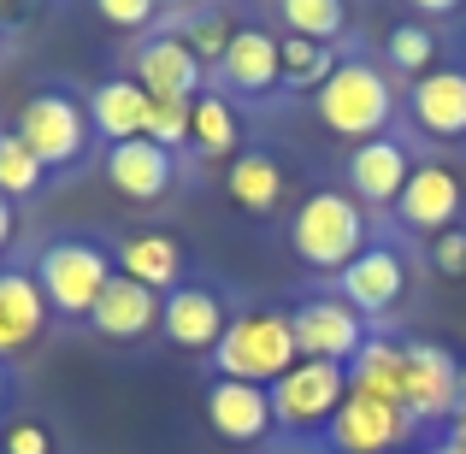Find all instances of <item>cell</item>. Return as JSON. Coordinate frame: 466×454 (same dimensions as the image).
<instances>
[{
  "label": "cell",
  "instance_id": "cell-1",
  "mask_svg": "<svg viewBox=\"0 0 466 454\" xmlns=\"http://www.w3.org/2000/svg\"><path fill=\"white\" fill-rule=\"evenodd\" d=\"M296 360H301V348H296V330H289V313H272V307L237 313L225 325V337H218V348H213L218 378L260 384V389H272Z\"/></svg>",
  "mask_w": 466,
  "mask_h": 454
},
{
  "label": "cell",
  "instance_id": "cell-2",
  "mask_svg": "<svg viewBox=\"0 0 466 454\" xmlns=\"http://www.w3.org/2000/svg\"><path fill=\"white\" fill-rule=\"evenodd\" d=\"M289 248L313 266V272H349L366 254V213L354 195L342 189H313L296 207V225H289Z\"/></svg>",
  "mask_w": 466,
  "mask_h": 454
},
{
  "label": "cell",
  "instance_id": "cell-3",
  "mask_svg": "<svg viewBox=\"0 0 466 454\" xmlns=\"http://www.w3.org/2000/svg\"><path fill=\"white\" fill-rule=\"evenodd\" d=\"M118 277L113 254L101 248V242H83V237H59L47 242L42 254H35V289H42L47 313L59 318H89L95 301H101V289Z\"/></svg>",
  "mask_w": 466,
  "mask_h": 454
},
{
  "label": "cell",
  "instance_id": "cell-4",
  "mask_svg": "<svg viewBox=\"0 0 466 454\" xmlns=\"http://www.w3.org/2000/svg\"><path fill=\"white\" fill-rule=\"evenodd\" d=\"M319 101V118H325V130H337V136H349L354 148L372 136H384L390 113H396V89L384 83V71L366 66V59H342L337 77L325 83V89L313 95Z\"/></svg>",
  "mask_w": 466,
  "mask_h": 454
},
{
  "label": "cell",
  "instance_id": "cell-5",
  "mask_svg": "<svg viewBox=\"0 0 466 454\" xmlns=\"http://www.w3.org/2000/svg\"><path fill=\"white\" fill-rule=\"evenodd\" d=\"M18 136L47 171L77 166V159L89 154V136H95L89 101H71L66 89H35L30 101L18 106Z\"/></svg>",
  "mask_w": 466,
  "mask_h": 454
},
{
  "label": "cell",
  "instance_id": "cell-6",
  "mask_svg": "<svg viewBox=\"0 0 466 454\" xmlns=\"http://www.w3.org/2000/svg\"><path fill=\"white\" fill-rule=\"evenodd\" d=\"M342 401H349V366H337V360H296L272 384V419L284 425V431H313V425L337 419Z\"/></svg>",
  "mask_w": 466,
  "mask_h": 454
},
{
  "label": "cell",
  "instance_id": "cell-7",
  "mask_svg": "<svg viewBox=\"0 0 466 454\" xmlns=\"http://www.w3.org/2000/svg\"><path fill=\"white\" fill-rule=\"evenodd\" d=\"M413 413L396 408V401H378V396H354L337 408V419H330V449L337 454H396L401 443L413 437Z\"/></svg>",
  "mask_w": 466,
  "mask_h": 454
},
{
  "label": "cell",
  "instance_id": "cell-8",
  "mask_svg": "<svg viewBox=\"0 0 466 454\" xmlns=\"http://www.w3.org/2000/svg\"><path fill=\"white\" fill-rule=\"evenodd\" d=\"M289 330H296L301 360H337V366H349L354 354H360V342H366V318L354 313L342 296L301 301L296 313H289Z\"/></svg>",
  "mask_w": 466,
  "mask_h": 454
},
{
  "label": "cell",
  "instance_id": "cell-9",
  "mask_svg": "<svg viewBox=\"0 0 466 454\" xmlns=\"http://www.w3.org/2000/svg\"><path fill=\"white\" fill-rule=\"evenodd\" d=\"M413 419H455L461 413V360L437 342H408V396Z\"/></svg>",
  "mask_w": 466,
  "mask_h": 454
},
{
  "label": "cell",
  "instance_id": "cell-10",
  "mask_svg": "<svg viewBox=\"0 0 466 454\" xmlns=\"http://www.w3.org/2000/svg\"><path fill=\"white\" fill-rule=\"evenodd\" d=\"M337 296L354 307V313H372V318H384L390 307H401V296H408V260H401L396 248H366L360 260L349 266V272H337Z\"/></svg>",
  "mask_w": 466,
  "mask_h": 454
},
{
  "label": "cell",
  "instance_id": "cell-11",
  "mask_svg": "<svg viewBox=\"0 0 466 454\" xmlns=\"http://www.w3.org/2000/svg\"><path fill=\"white\" fill-rule=\"evenodd\" d=\"M207 425H213L225 443H242L254 449L266 431H272V389L260 384H237V378H213V389H207Z\"/></svg>",
  "mask_w": 466,
  "mask_h": 454
},
{
  "label": "cell",
  "instance_id": "cell-12",
  "mask_svg": "<svg viewBox=\"0 0 466 454\" xmlns=\"http://www.w3.org/2000/svg\"><path fill=\"white\" fill-rule=\"evenodd\" d=\"M461 207H466V189H461L455 171H449V166H413V177H408V189H401L396 213H401V225H408V230L443 237V230H455Z\"/></svg>",
  "mask_w": 466,
  "mask_h": 454
},
{
  "label": "cell",
  "instance_id": "cell-13",
  "mask_svg": "<svg viewBox=\"0 0 466 454\" xmlns=\"http://www.w3.org/2000/svg\"><path fill=\"white\" fill-rule=\"evenodd\" d=\"M225 325H230L225 301H218L213 289H201V284H177L166 296V313H159L166 342L171 348H189V354H213L218 337H225Z\"/></svg>",
  "mask_w": 466,
  "mask_h": 454
},
{
  "label": "cell",
  "instance_id": "cell-14",
  "mask_svg": "<svg viewBox=\"0 0 466 454\" xmlns=\"http://www.w3.org/2000/svg\"><path fill=\"white\" fill-rule=\"evenodd\" d=\"M413 125L437 142H461L466 136V71L455 66H431L425 77H413Z\"/></svg>",
  "mask_w": 466,
  "mask_h": 454
},
{
  "label": "cell",
  "instance_id": "cell-15",
  "mask_svg": "<svg viewBox=\"0 0 466 454\" xmlns=\"http://www.w3.org/2000/svg\"><path fill=\"white\" fill-rule=\"evenodd\" d=\"M408 177H413V159L396 136L360 142L354 159H349V189H354V201H366V207H396L401 189H408Z\"/></svg>",
  "mask_w": 466,
  "mask_h": 454
},
{
  "label": "cell",
  "instance_id": "cell-16",
  "mask_svg": "<svg viewBox=\"0 0 466 454\" xmlns=\"http://www.w3.org/2000/svg\"><path fill=\"white\" fill-rule=\"evenodd\" d=\"M159 313H166V296H154L137 277H113V284L101 289V301H95L89 325L101 330L106 342H137V337H148V330H159Z\"/></svg>",
  "mask_w": 466,
  "mask_h": 454
},
{
  "label": "cell",
  "instance_id": "cell-17",
  "mask_svg": "<svg viewBox=\"0 0 466 454\" xmlns=\"http://www.w3.org/2000/svg\"><path fill=\"white\" fill-rule=\"evenodd\" d=\"M137 83L148 95L195 101V95H201V59L189 54L183 35H148V42L137 47Z\"/></svg>",
  "mask_w": 466,
  "mask_h": 454
},
{
  "label": "cell",
  "instance_id": "cell-18",
  "mask_svg": "<svg viewBox=\"0 0 466 454\" xmlns=\"http://www.w3.org/2000/svg\"><path fill=\"white\" fill-rule=\"evenodd\" d=\"M218 71H225V83L237 95H266L284 83V42L266 30H237L225 59H218Z\"/></svg>",
  "mask_w": 466,
  "mask_h": 454
},
{
  "label": "cell",
  "instance_id": "cell-19",
  "mask_svg": "<svg viewBox=\"0 0 466 454\" xmlns=\"http://www.w3.org/2000/svg\"><path fill=\"white\" fill-rule=\"evenodd\" d=\"M106 183H113L125 201H159V195L171 189V154L148 136L118 142V148H106Z\"/></svg>",
  "mask_w": 466,
  "mask_h": 454
},
{
  "label": "cell",
  "instance_id": "cell-20",
  "mask_svg": "<svg viewBox=\"0 0 466 454\" xmlns=\"http://www.w3.org/2000/svg\"><path fill=\"white\" fill-rule=\"evenodd\" d=\"M47 325V301L35 289V272H0V360L24 354Z\"/></svg>",
  "mask_w": 466,
  "mask_h": 454
},
{
  "label": "cell",
  "instance_id": "cell-21",
  "mask_svg": "<svg viewBox=\"0 0 466 454\" xmlns=\"http://www.w3.org/2000/svg\"><path fill=\"white\" fill-rule=\"evenodd\" d=\"M89 125L101 130L113 148L148 136V89H142L137 77H106L101 89L89 95Z\"/></svg>",
  "mask_w": 466,
  "mask_h": 454
},
{
  "label": "cell",
  "instance_id": "cell-22",
  "mask_svg": "<svg viewBox=\"0 0 466 454\" xmlns=\"http://www.w3.org/2000/svg\"><path fill=\"white\" fill-rule=\"evenodd\" d=\"M349 389L354 396H378V401H396L408 396V342H390V337H366L360 354L349 360Z\"/></svg>",
  "mask_w": 466,
  "mask_h": 454
},
{
  "label": "cell",
  "instance_id": "cell-23",
  "mask_svg": "<svg viewBox=\"0 0 466 454\" xmlns=\"http://www.w3.org/2000/svg\"><path fill=\"white\" fill-rule=\"evenodd\" d=\"M113 266H118V277H137L154 296H171L177 277H183V248L171 237H159V230H137L130 242H118Z\"/></svg>",
  "mask_w": 466,
  "mask_h": 454
},
{
  "label": "cell",
  "instance_id": "cell-24",
  "mask_svg": "<svg viewBox=\"0 0 466 454\" xmlns=\"http://www.w3.org/2000/svg\"><path fill=\"white\" fill-rule=\"evenodd\" d=\"M225 189L248 218H272L278 201H284V166L272 154H242V159H230Z\"/></svg>",
  "mask_w": 466,
  "mask_h": 454
},
{
  "label": "cell",
  "instance_id": "cell-25",
  "mask_svg": "<svg viewBox=\"0 0 466 454\" xmlns=\"http://www.w3.org/2000/svg\"><path fill=\"white\" fill-rule=\"evenodd\" d=\"M189 142H195L207 159H230V154H237L242 125H237V113H230L225 95H207V89L195 95V130H189Z\"/></svg>",
  "mask_w": 466,
  "mask_h": 454
},
{
  "label": "cell",
  "instance_id": "cell-26",
  "mask_svg": "<svg viewBox=\"0 0 466 454\" xmlns=\"http://www.w3.org/2000/svg\"><path fill=\"white\" fill-rule=\"evenodd\" d=\"M337 47L330 42H308V35H284V83L289 89H325L330 77H337Z\"/></svg>",
  "mask_w": 466,
  "mask_h": 454
},
{
  "label": "cell",
  "instance_id": "cell-27",
  "mask_svg": "<svg viewBox=\"0 0 466 454\" xmlns=\"http://www.w3.org/2000/svg\"><path fill=\"white\" fill-rule=\"evenodd\" d=\"M278 18L289 24V35L337 42V35L349 30V0H278Z\"/></svg>",
  "mask_w": 466,
  "mask_h": 454
},
{
  "label": "cell",
  "instance_id": "cell-28",
  "mask_svg": "<svg viewBox=\"0 0 466 454\" xmlns=\"http://www.w3.org/2000/svg\"><path fill=\"white\" fill-rule=\"evenodd\" d=\"M42 159H35L30 148H24L18 130H0V195L6 201H18V195H30L35 183H42Z\"/></svg>",
  "mask_w": 466,
  "mask_h": 454
},
{
  "label": "cell",
  "instance_id": "cell-29",
  "mask_svg": "<svg viewBox=\"0 0 466 454\" xmlns=\"http://www.w3.org/2000/svg\"><path fill=\"white\" fill-rule=\"evenodd\" d=\"M195 130V101H171V95H148V142L159 148H177V142H189Z\"/></svg>",
  "mask_w": 466,
  "mask_h": 454
},
{
  "label": "cell",
  "instance_id": "cell-30",
  "mask_svg": "<svg viewBox=\"0 0 466 454\" xmlns=\"http://www.w3.org/2000/svg\"><path fill=\"white\" fill-rule=\"evenodd\" d=\"M431 59H437V42H431V30H425V24H396V30H390V66H396V71L425 77V71H431Z\"/></svg>",
  "mask_w": 466,
  "mask_h": 454
},
{
  "label": "cell",
  "instance_id": "cell-31",
  "mask_svg": "<svg viewBox=\"0 0 466 454\" xmlns=\"http://www.w3.org/2000/svg\"><path fill=\"white\" fill-rule=\"evenodd\" d=\"M230 18L225 12H207V18H195L189 30H183V42H189V54L201 59V66H218V59H225V47H230Z\"/></svg>",
  "mask_w": 466,
  "mask_h": 454
},
{
  "label": "cell",
  "instance_id": "cell-32",
  "mask_svg": "<svg viewBox=\"0 0 466 454\" xmlns=\"http://www.w3.org/2000/svg\"><path fill=\"white\" fill-rule=\"evenodd\" d=\"M431 266L443 277H466V230H443V237H431Z\"/></svg>",
  "mask_w": 466,
  "mask_h": 454
},
{
  "label": "cell",
  "instance_id": "cell-33",
  "mask_svg": "<svg viewBox=\"0 0 466 454\" xmlns=\"http://www.w3.org/2000/svg\"><path fill=\"white\" fill-rule=\"evenodd\" d=\"M159 0H95V12H101L106 24H118V30H142V24L154 18Z\"/></svg>",
  "mask_w": 466,
  "mask_h": 454
},
{
  "label": "cell",
  "instance_id": "cell-34",
  "mask_svg": "<svg viewBox=\"0 0 466 454\" xmlns=\"http://www.w3.org/2000/svg\"><path fill=\"white\" fill-rule=\"evenodd\" d=\"M6 454H47V431L35 419H18L6 431Z\"/></svg>",
  "mask_w": 466,
  "mask_h": 454
},
{
  "label": "cell",
  "instance_id": "cell-35",
  "mask_svg": "<svg viewBox=\"0 0 466 454\" xmlns=\"http://www.w3.org/2000/svg\"><path fill=\"white\" fill-rule=\"evenodd\" d=\"M35 0H0V24H30Z\"/></svg>",
  "mask_w": 466,
  "mask_h": 454
},
{
  "label": "cell",
  "instance_id": "cell-36",
  "mask_svg": "<svg viewBox=\"0 0 466 454\" xmlns=\"http://www.w3.org/2000/svg\"><path fill=\"white\" fill-rule=\"evenodd\" d=\"M12 237H18V218H12V201L0 195V254L12 248Z\"/></svg>",
  "mask_w": 466,
  "mask_h": 454
},
{
  "label": "cell",
  "instance_id": "cell-37",
  "mask_svg": "<svg viewBox=\"0 0 466 454\" xmlns=\"http://www.w3.org/2000/svg\"><path fill=\"white\" fill-rule=\"evenodd\" d=\"M413 12H425V18H443V12H455L461 0H408Z\"/></svg>",
  "mask_w": 466,
  "mask_h": 454
},
{
  "label": "cell",
  "instance_id": "cell-38",
  "mask_svg": "<svg viewBox=\"0 0 466 454\" xmlns=\"http://www.w3.org/2000/svg\"><path fill=\"white\" fill-rule=\"evenodd\" d=\"M455 419H466V366H461V413H455Z\"/></svg>",
  "mask_w": 466,
  "mask_h": 454
},
{
  "label": "cell",
  "instance_id": "cell-39",
  "mask_svg": "<svg viewBox=\"0 0 466 454\" xmlns=\"http://www.w3.org/2000/svg\"><path fill=\"white\" fill-rule=\"evenodd\" d=\"M0 396H6V378H0Z\"/></svg>",
  "mask_w": 466,
  "mask_h": 454
},
{
  "label": "cell",
  "instance_id": "cell-40",
  "mask_svg": "<svg viewBox=\"0 0 466 454\" xmlns=\"http://www.w3.org/2000/svg\"><path fill=\"white\" fill-rule=\"evenodd\" d=\"M171 6H183V0H171Z\"/></svg>",
  "mask_w": 466,
  "mask_h": 454
},
{
  "label": "cell",
  "instance_id": "cell-41",
  "mask_svg": "<svg viewBox=\"0 0 466 454\" xmlns=\"http://www.w3.org/2000/svg\"><path fill=\"white\" fill-rule=\"evenodd\" d=\"M437 454H449V449H437Z\"/></svg>",
  "mask_w": 466,
  "mask_h": 454
}]
</instances>
